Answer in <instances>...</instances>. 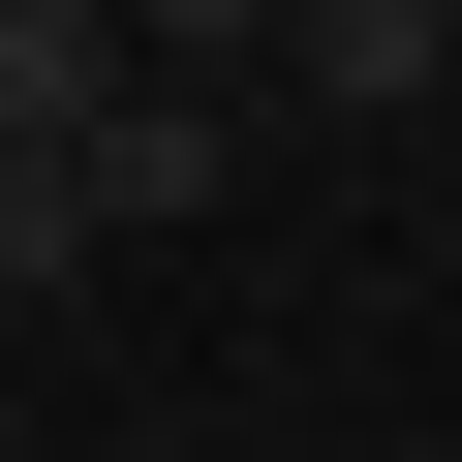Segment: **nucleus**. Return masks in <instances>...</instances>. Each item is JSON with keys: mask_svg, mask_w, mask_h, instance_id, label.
Segmentation results:
<instances>
[{"mask_svg": "<svg viewBox=\"0 0 462 462\" xmlns=\"http://www.w3.org/2000/svg\"><path fill=\"white\" fill-rule=\"evenodd\" d=\"M216 154H247V93H124L62 185H93V247H124V216H216Z\"/></svg>", "mask_w": 462, "mask_h": 462, "instance_id": "obj_1", "label": "nucleus"}, {"mask_svg": "<svg viewBox=\"0 0 462 462\" xmlns=\"http://www.w3.org/2000/svg\"><path fill=\"white\" fill-rule=\"evenodd\" d=\"M462 0H278V93H431Z\"/></svg>", "mask_w": 462, "mask_h": 462, "instance_id": "obj_2", "label": "nucleus"}, {"mask_svg": "<svg viewBox=\"0 0 462 462\" xmlns=\"http://www.w3.org/2000/svg\"><path fill=\"white\" fill-rule=\"evenodd\" d=\"M124 62H154V93H247V62H278V0H124Z\"/></svg>", "mask_w": 462, "mask_h": 462, "instance_id": "obj_3", "label": "nucleus"}]
</instances>
